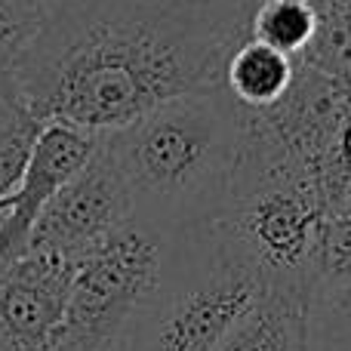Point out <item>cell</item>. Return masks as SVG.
I'll use <instances>...</instances> for the list:
<instances>
[{
    "label": "cell",
    "instance_id": "6da1fadb",
    "mask_svg": "<svg viewBox=\"0 0 351 351\" xmlns=\"http://www.w3.org/2000/svg\"><path fill=\"white\" fill-rule=\"evenodd\" d=\"M250 0H62L10 53L40 123L111 133L176 96L222 84Z\"/></svg>",
    "mask_w": 351,
    "mask_h": 351
},
{
    "label": "cell",
    "instance_id": "7a4b0ae2",
    "mask_svg": "<svg viewBox=\"0 0 351 351\" xmlns=\"http://www.w3.org/2000/svg\"><path fill=\"white\" fill-rule=\"evenodd\" d=\"M99 139L127 188L130 222L167 241L222 213L241 154L243 108L216 84Z\"/></svg>",
    "mask_w": 351,
    "mask_h": 351
},
{
    "label": "cell",
    "instance_id": "3957f363",
    "mask_svg": "<svg viewBox=\"0 0 351 351\" xmlns=\"http://www.w3.org/2000/svg\"><path fill=\"white\" fill-rule=\"evenodd\" d=\"M265 287V274L204 222L167 237L160 274L130 315L114 351H216Z\"/></svg>",
    "mask_w": 351,
    "mask_h": 351
},
{
    "label": "cell",
    "instance_id": "277c9868",
    "mask_svg": "<svg viewBox=\"0 0 351 351\" xmlns=\"http://www.w3.org/2000/svg\"><path fill=\"white\" fill-rule=\"evenodd\" d=\"M167 241L127 222L74 259L71 293L56 351H114L130 315L152 293Z\"/></svg>",
    "mask_w": 351,
    "mask_h": 351
},
{
    "label": "cell",
    "instance_id": "5b68a950",
    "mask_svg": "<svg viewBox=\"0 0 351 351\" xmlns=\"http://www.w3.org/2000/svg\"><path fill=\"white\" fill-rule=\"evenodd\" d=\"M130 222V197L102 139L77 173L47 200L31 231L28 250L80 259Z\"/></svg>",
    "mask_w": 351,
    "mask_h": 351
},
{
    "label": "cell",
    "instance_id": "8992f818",
    "mask_svg": "<svg viewBox=\"0 0 351 351\" xmlns=\"http://www.w3.org/2000/svg\"><path fill=\"white\" fill-rule=\"evenodd\" d=\"M74 259L28 250L0 268V351H56Z\"/></svg>",
    "mask_w": 351,
    "mask_h": 351
},
{
    "label": "cell",
    "instance_id": "52a82bcc",
    "mask_svg": "<svg viewBox=\"0 0 351 351\" xmlns=\"http://www.w3.org/2000/svg\"><path fill=\"white\" fill-rule=\"evenodd\" d=\"M99 136L62 121L40 123L16 188L0 197V268L28 253V241L47 200L84 167Z\"/></svg>",
    "mask_w": 351,
    "mask_h": 351
},
{
    "label": "cell",
    "instance_id": "ba28073f",
    "mask_svg": "<svg viewBox=\"0 0 351 351\" xmlns=\"http://www.w3.org/2000/svg\"><path fill=\"white\" fill-rule=\"evenodd\" d=\"M311 299L315 284L308 278L265 280L256 302L216 351H308Z\"/></svg>",
    "mask_w": 351,
    "mask_h": 351
},
{
    "label": "cell",
    "instance_id": "9c48e42d",
    "mask_svg": "<svg viewBox=\"0 0 351 351\" xmlns=\"http://www.w3.org/2000/svg\"><path fill=\"white\" fill-rule=\"evenodd\" d=\"M296 59L256 37H243L222 65V86L241 108L268 111L290 93Z\"/></svg>",
    "mask_w": 351,
    "mask_h": 351
},
{
    "label": "cell",
    "instance_id": "30bf717a",
    "mask_svg": "<svg viewBox=\"0 0 351 351\" xmlns=\"http://www.w3.org/2000/svg\"><path fill=\"white\" fill-rule=\"evenodd\" d=\"M40 121L31 114L10 71V56H0V197L16 188L31 154Z\"/></svg>",
    "mask_w": 351,
    "mask_h": 351
},
{
    "label": "cell",
    "instance_id": "8fae6325",
    "mask_svg": "<svg viewBox=\"0 0 351 351\" xmlns=\"http://www.w3.org/2000/svg\"><path fill=\"white\" fill-rule=\"evenodd\" d=\"M317 31H321V19L315 6H308L305 0H256L250 6L247 37L284 49L293 59H299L311 47Z\"/></svg>",
    "mask_w": 351,
    "mask_h": 351
},
{
    "label": "cell",
    "instance_id": "7c38bea8",
    "mask_svg": "<svg viewBox=\"0 0 351 351\" xmlns=\"http://www.w3.org/2000/svg\"><path fill=\"white\" fill-rule=\"evenodd\" d=\"M351 284V216H333L321 228L315 253V293Z\"/></svg>",
    "mask_w": 351,
    "mask_h": 351
},
{
    "label": "cell",
    "instance_id": "4fadbf2b",
    "mask_svg": "<svg viewBox=\"0 0 351 351\" xmlns=\"http://www.w3.org/2000/svg\"><path fill=\"white\" fill-rule=\"evenodd\" d=\"M308 351H351V284L315 293Z\"/></svg>",
    "mask_w": 351,
    "mask_h": 351
},
{
    "label": "cell",
    "instance_id": "5bb4252c",
    "mask_svg": "<svg viewBox=\"0 0 351 351\" xmlns=\"http://www.w3.org/2000/svg\"><path fill=\"white\" fill-rule=\"evenodd\" d=\"M56 3H62V0H6V10H10V19L19 31V40H22L25 31L34 28Z\"/></svg>",
    "mask_w": 351,
    "mask_h": 351
},
{
    "label": "cell",
    "instance_id": "9a60e30c",
    "mask_svg": "<svg viewBox=\"0 0 351 351\" xmlns=\"http://www.w3.org/2000/svg\"><path fill=\"white\" fill-rule=\"evenodd\" d=\"M19 43V31L10 19V10H6V0H0V56H10L12 47Z\"/></svg>",
    "mask_w": 351,
    "mask_h": 351
}]
</instances>
